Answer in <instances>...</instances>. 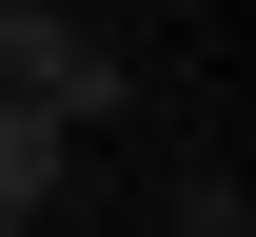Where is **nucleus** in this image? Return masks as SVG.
Segmentation results:
<instances>
[{
	"instance_id": "f03ea898",
	"label": "nucleus",
	"mask_w": 256,
	"mask_h": 237,
	"mask_svg": "<svg viewBox=\"0 0 256 237\" xmlns=\"http://www.w3.org/2000/svg\"><path fill=\"white\" fill-rule=\"evenodd\" d=\"M60 138H79L60 99H0V217H40V198H60Z\"/></svg>"
},
{
	"instance_id": "f257e3e1",
	"label": "nucleus",
	"mask_w": 256,
	"mask_h": 237,
	"mask_svg": "<svg viewBox=\"0 0 256 237\" xmlns=\"http://www.w3.org/2000/svg\"><path fill=\"white\" fill-rule=\"evenodd\" d=\"M0 99L118 119V40H98V20H60V0H0Z\"/></svg>"
}]
</instances>
